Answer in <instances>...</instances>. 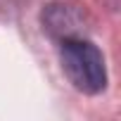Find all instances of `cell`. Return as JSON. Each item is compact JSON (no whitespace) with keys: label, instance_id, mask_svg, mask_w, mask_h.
Here are the masks:
<instances>
[{"label":"cell","instance_id":"obj_1","mask_svg":"<svg viewBox=\"0 0 121 121\" xmlns=\"http://www.w3.org/2000/svg\"><path fill=\"white\" fill-rule=\"evenodd\" d=\"M59 59L62 69L74 83L76 90L86 95H97L107 86V67L104 57L86 36L59 40Z\"/></svg>","mask_w":121,"mask_h":121},{"label":"cell","instance_id":"obj_2","mask_svg":"<svg viewBox=\"0 0 121 121\" xmlns=\"http://www.w3.org/2000/svg\"><path fill=\"white\" fill-rule=\"evenodd\" d=\"M86 22H88L86 12L74 3L57 0V3L45 5V10H43V26L57 40L86 36Z\"/></svg>","mask_w":121,"mask_h":121}]
</instances>
